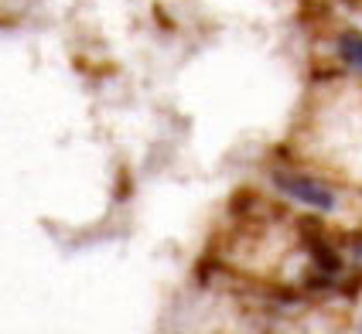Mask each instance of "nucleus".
<instances>
[{"label": "nucleus", "instance_id": "1", "mask_svg": "<svg viewBox=\"0 0 362 334\" xmlns=\"http://www.w3.org/2000/svg\"><path fill=\"white\" fill-rule=\"evenodd\" d=\"M277 188H281L284 195H291L294 201H301V205H308V208L322 212V215H328V212H335V208H339L335 191H332L328 184H322V181H315V177L281 171V174H277Z\"/></svg>", "mask_w": 362, "mask_h": 334}, {"label": "nucleus", "instance_id": "2", "mask_svg": "<svg viewBox=\"0 0 362 334\" xmlns=\"http://www.w3.org/2000/svg\"><path fill=\"white\" fill-rule=\"evenodd\" d=\"M339 55H342L356 72H362V38L359 35H345V38H339Z\"/></svg>", "mask_w": 362, "mask_h": 334}, {"label": "nucleus", "instance_id": "3", "mask_svg": "<svg viewBox=\"0 0 362 334\" xmlns=\"http://www.w3.org/2000/svg\"><path fill=\"white\" fill-rule=\"evenodd\" d=\"M356 249H359V256H362V242H359V246H356Z\"/></svg>", "mask_w": 362, "mask_h": 334}]
</instances>
